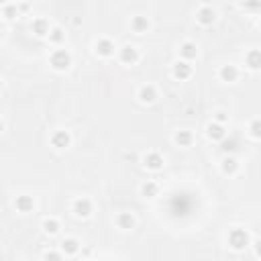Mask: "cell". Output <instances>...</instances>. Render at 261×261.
<instances>
[{
	"mask_svg": "<svg viewBox=\"0 0 261 261\" xmlns=\"http://www.w3.org/2000/svg\"><path fill=\"white\" fill-rule=\"evenodd\" d=\"M251 241H253L251 239V232L247 228H243V226H232L226 232V245H228V249H232L237 253H241L247 247H251Z\"/></svg>",
	"mask_w": 261,
	"mask_h": 261,
	"instance_id": "1",
	"label": "cell"
},
{
	"mask_svg": "<svg viewBox=\"0 0 261 261\" xmlns=\"http://www.w3.org/2000/svg\"><path fill=\"white\" fill-rule=\"evenodd\" d=\"M71 65H73V57H71V53H69L67 49L57 47V49H53V51L49 53V67H51L53 71L65 73Z\"/></svg>",
	"mask_w": 261,
	"mask_h": 261,
	"instance_id": "2",
	"label": "cell"
},
{
	"mask_svg": "<svg viewBox=\"0 0 261 261\" xmlns=\"http://www.w3.org/2000/svg\"><path fill=\"white\" fill-rule=\"evenodd\" d=\"M73 143V137L67 128H55L51 135H49V145L55 149V151H67Z\"/></svg>",
	"mask_w": 261,
	"mask_h": 261,
	"instance_id": "3",
	"label": "cell"
},
{
	"mask_svg": "<svg viewBox=\"0 0 261 261\" xmlns=\"http://www.w3.org/2000/svg\"><path fill=\"white\" fill-rule=\"evenodd\" d=\"M216 18H218V12H216L214 6H210V4H200V6L196 8V22H198V24H202V27H212V24L216 22Z\"/></svg>",
	"mask_w": 261,
	"mask_h": 261,
	"instance_id": "4",
	"label": "cell"
},
{
	"mask_svg": "<svg viewBox=\"0 0 261 261\" xmlns=\"http://www.w3.org/2000/svg\"><path fill=\"white\" fill-rule=\"evenodd\" d=\"M94 53L98 57H102V59H110L116 53V45H114V41L110 37H98L94 41Z\"/></svg>",
	"mask_w": 261,
	"mask_h": 261,
	"instance_id": "5",
	"label": "cell"
},
{
	"mask_svg": "<svg viewBox=\"0 0 261 261\" xmlns=\"http://www.w3.org/2000/svg\"><path fill=\"white\" fill-rule=\"evenodd\" d=\"M116 55H118V61L122 65H137L139 59H141V51L130 43H126L120 49H116Z\"/></svg>",
	"mask_w": 261,
	"mask_h": 261,
	"instance_id": "6",
	"label": "cell"
},
{
	"mask_svg": "<svg viewBox=\"0 0 261 261\" xmlns=\"http://www.w3.org/2000/svg\"><path fill=\"white\" fill-rule=\"evenodd\" d=\"M92 212H94V204H92L90 198L80 196V198H75V200L71 202V214H73L75 218H90Z\"/></svg>",
	"mask_w": 261,
	"mask_h": 261,
	"instance_id": "7",
	"label": "cell"
},
{
	"mask_svg": "<svg viewBox=\"0 0 261 261\" xmlns=\"http://www.w3.org/2000/svg\"><path fill=\"white\" fill-rule=\"evenodd\" d=\"M141 165L147 169V171H161L163 165H165V159L159 151H147L143 157H141Z\"/></svg>",
	"mask_w": 261,
	"mask_h": 261,
	"instance_id": "8",
	"label": "cell"
},
{
	"mask_svg": "<svg viewBox=\"0 0 261 261\" xmlns=\"http://www.w3.org/2000/svg\"><path fill=\"white\" fill-rule=\"evenodd\" d=\"M192 75H194V67H192V63L181 61V59L173 61V65H171V77H173V80H177V82H186V80H190Z\"/></svg>",
	"mask_w": 261,
	"mask_h": 261,
	"instance_id": "9",
	"label": "cell"
},
{
	"mask_svg": "<svg viewBox=\"0 0 261 261\" xmlns=\"http://www.w3.org/2000/svg\"><path fill=\"white\" fill-rule=\"evenodd\" d=\"M226 124H218V122H214V120H210L208 124H206V128H204V135H206V139L210 141V143H220L222 139H226Z\"/></svg>",
	"mask_w": 261,
	"mask_h": 261,
	"instance_id": "10",
	"label": "cell"
},
{
	"mask_svg": "<svg viewBox=\"0 0 261 261\" xmlns=\"http://www.w3.org/2000/svg\"><path fill=\"white\" fill-rule=\"evenodd\" d=\"M177 53H179V59H181V61L192 63V61H196V59H198L200 49H198V45H196L194 41H184V43H179Z\"/></svg>",
	"mask_w": 261,
	"mask_h": 261,
	"instance_id": "11",
	"label": "cell"
},
{
	"mask_svg": "<svg viewBox=\"0 0 261 261\" xmlns=\"http://www.w3.org/2000/svg\"><path fill=\"white\" fill-rule=\"evenodd\" d=\"M12 208L20 214H29L35 210V198L29 196V194H18L12 198Z\"/></svg>",
	"mask_w": 261,
	"mask_h": 261,
	"instance_id": "12",
	"label": "cell"
},
{
	"mask_svg": "<svg viewBox=\"0 0 261 261\" xmlns=\"http://www.w3.org/2000/svg\"><path fill=\"white\" fill-rule=\"evenodd\" d=\"M157 98H159V94H157V88H155L153 84H143V86L137 90V100H139L141 104H145V106L157 102Z\"/></svg>",
	"mask_w": 261,
	"mask_h": 261,
	"instance_id": "13",
	"label": "cell"
},
{
	"mask_svg": "<svg viewBox=\"0 0 261 261\" xmlns=\"http://www.w3.org/2000/svg\"><path fill=\"white\" fill-rule=\"evenodd\" d=\"M114 224H116L118 230L130 232V230L137 226V218H135L133 212H118V214L114 216Z\"/></svg>",
	"mask_w": 261,
	"mask_h": 261,
	"instance_id": "14",
	"label": "cell"
},
{
	"mask_svg": "<svg viewBox=\"0 0 261 261\" xmlns=\"http://www.w3.org/2000/svg\"><path fill=\"white\" fill-rule=\"evenodd\" d=\"M80 249H82V243H80V239H75V237H65V239H61V243H59V253L65 255V257L77 255Z\"/></svg>",
	"mask_w": 261,
	"mask_h": 261,
	"instance_id": "15",
	"label": "cell"
},
{
	"mask_svg": "<svg viewBox=\"0 0 261 261\" xmlns=\"http://www.w3.org/2000/svg\"><path fill=\"white\" fill-rule=\"evenodd\" d=\"M128 27H130V31H133L135 35H145V33H149V29H151V20H149V16H145V14H135V16L130 18Z\"/></svg>",
	"mask_w": 261,
	"mask_h": 261,
	"instance_id": "16",
	"label": "cell"
},
{
	"mask_svg": "<svg viewBox=\"0 0 261 261\" xmlns=\"http://www.w3.org/2000/svg\"><path fill=\"white\" fill-rule=\"evenodd\" d=\"M49 29H51V24H49V20H47L45 16H37V18L31 20V33H33L37 39H47Z\"/></svg>",
	"mask_w": 261,
	"mask_h": 261,
	"instance_id": "17",
	"label": "cell"
},
{
	"mask_svg": "<svg viewBox=\"0 0 261 261\" xmlns=\"http://www.w3.org/2000/svg\"><path fill=\"white\" fill-rule=\"evenodd\" d=\"M218 80L224 84H234L239 80V67L232 63H224L218 67Z\"/></svg>",
	"mask_w": 261,
	"mask_h": 261,
	"instance_id": "18",
	"label": "cell"
},
{
	"mask_svg": "<svg viewBox=\"0 0 261 261\" xmlns=\"http://www.w3.org/2000/svg\"><path fill=\"white\" fill-rule=\"evenodd\" d=\"M194 141H196V137H194V133H192L190 128H177V130L173 133V143H175L177 147H181V149L192 147Z\"/></svg>",
	"mask_w": 261,
	"mask_h": 261,
	"instance_id": "19",
	"label": "cell"
},
{
	"mask_svg": "<svg viewBox=\"0 0 261 261\" xmlns=\"http://www.w3.org/2000/svg\"><path fill=\"white\" fill-rule=\"evenodd\" d=\"M243 63L249 71H259L261 69V51L259 49H249L243 57Z\"/></svg>",
	"mask_w": 261,
	"mask_h": 261,
	"instance_id": "20",
	"label": "cell"
},
{
	"mask_svg": "<svg viewBox=\"0 0 261 261\" xmlns=\"http://www.w3.org/2000/svg\"><path fill=\"white\" fill-rule=\"evenodd\" d=\"M239 167H241V163H239V159L234 155H224L220 159V171H222V175H228V177L230 175H237Z\"/></svg>",
	"mask_w": 261,
	"mask_h": 261,
	"instance_id": "21",
	"label": "cell"
},
{
	"mask_svg": "<svg viewBox=\"0 0 261 261\" xmlns=\"http://www.w3.org/2000/svg\"><path fill=\"white\" fill-rule=\"evenodd\" d=\"M159 184L155 179H145L141 186H139V194L145 198V200H155L159 196Z\"/></svg>",
	"mask_w": 261,
	"mask_h": 261,
	"instance_id": "22",
	"label": "cell"
},
{
	"mask_svg": "<svg viewBox=\"0 0 261 261\" xmlns=\"http://www.w3.org/2000/svg\"><path fill=\"white\" fill-rule=\"evenodd\" d=\"M65 37H67V35H65V31H63L61 27H57V24H55V27H51V29H49L47 41L57 49V47H61V45L65 43Z\"/></svg>",
	"mask_w": 261,
	"mask_h": 261,
	"instance_id": "23",
	"label": "cell"
},
{
	"mask_svg": "<svg viewBox=\"0 0 261 261\" xmlns=\"http://www.w3.org/2000/svg\"><path fill=\"white\" fill-rule=\"evenodd\" d=\"M41 230H43L45 234H49V237H55V234L61 230V222H59L55 216H47V218H43V222H41Z\"/></svg>",
	"mask_w": 261,
	"mask_h": 261,
	"instance_id": "24",
	"label": "cell"
},
{
	"mask_svg": "<svg viewBox=\"0 0 261 261\" xmlns=\"http://www.w3.org/2000/svg\"><path fill=\"white\" fill-rule=\"evenodd\" d=\"M2 16H4L6 20H16V18L20 16L18 4H4V6H2Z\"/></svg>",
	"mask_w": 261,
	"mask_h": 261,
	"instance_id": "25",
	"label": "cell"
},
{
	"mask_svg": "<svg viewBox=\"0 0 261 261\" xmlns=\"http://www.w3.org/2000/svg\"><path fill=\"white\" fill-rule=\"evenodd\" d=\"M247 130H249V137L251 139H261V120L255 116V118H251L249 120V126H247Z\"/></svg>",
	"mask_w": 261,
	"mask_h": 261,
	"instance_id": "26",
	"label": "cell"
},
{
	"mask_svg": "<svg viewBox=\"0 0 261 261\" xmlns=\"http://www.w3.org/2000/svg\"><path fill=\"white\" fill-rule=\"evenodd\" d=\"M43 261H63V255L55 249H49V251L43 253Z\"/></svg>",
	"mask_w": 261,
	"mask_h": 261,
	"instance_id": "27",
	"label": "cell"
},
{
	"mask_svg": "<svg viewBox=\"0 0 261 261\" xmlns=\"http://www.w3.org/2000/svg\"><path fill=\"white\" fill-rule=\"evenodd\" d=\"M212 120H214V122H218V124H226V122H228V114H226V112H222V110H216Z\"/></svg>",
	"mask_w": 261,
	"mask_h": 261,
	"instance_id": "28",
	"label": "cell"
},
{
	"mask_svg": "<svg viewBox=\"0 0 261 261\" xmlns=\"http://www.w3.org/2000/svg\"><path fill=\"white\" fill-rule=\"evenodd\" d=\"M29 8H31L29 4H18V12H27Z\"/></svg>",
	"mask_w": 261,
	"mask_h": 261,
	"instance_id": "29",
	"label": "cell"
},
{
	"mask_svg": "<svg viewBox=\"0 0 261 261\" xmlns=\"http://www.w3.org/2000/svg\"><path fill=\"white\" fill-rule=\"evenodd\" d=\"M4 128H6V124H4V120H2V118H0V135H2V133H4Z\"/></svg>",
	"mask_w": 261,
	"mask_h": 261,
	"instance_id": "30",
	"label": "cell"
},
{
	"mask_svg": "<svg viewBox=\"0 0 261 261\" xmlns=\"http://www.w3.org/2000/svg\"><path fill=\"white\" fill-rule=\"evenodd\" d=\"M2 90H4V80L0 77V92H2Z\"/></svg>",
	"mask_w": 261,
	"mask_h": 261,
	"instance_id": "31",
	"label": "cell"
},
{
	"mask_svg": "<svg viewBox=\"0 0 261 261\" xmlns=\"http://www.w3.org/2000/svg\"><path fill=\"white\" fill-rule=\"evenodd\" d=\"M24 261H35V259H24Z\"/></svg>",
	"mask_w": 261,
	"mask_h": 261,
	"instance_id": "32",
	"label": "cell"
}]
</instances>
